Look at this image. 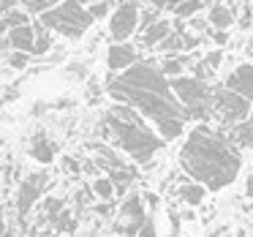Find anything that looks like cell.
<instances>
[{
  "label": "cell",
  "mask_w": 253,
  "mask_h": 237,
  "mask_svg": "<svg viewBox=\"0 0 253 237\" xmlns=\"http://www.w3.org/2000/svg\"><path fill=\"white\" fill-rule=\"evenodd\" d=\"M30 155H33L39 164H52L55 161V155H57V147H55V142H52L46 134H39V137L30 142Z\"/></svg>",
  "instance_id": "obj_14"
},
{
  "label": "cell",
  "mask_w": 253,
  "mask_h": 237,
  "mask_svg": "<svg viewBox=\"0 0 253 237\" xmlns=\"http://www.w3.org/2000/svg\"><path fill=\"white\" fill-rule=\"evenodd\" d=\"M55 226H57V232H74V229H77V221H74L71 210H63V213L57 215Z\"/></svg>",
  "instance_id": "obj_27"
},
{
  "label": "cell",
  "mask_w": 253,
  "mask_h": 237,
  "mask_svg": "<svg viewBox=\"0 0 253 237\" xmlns=\"http://www.w3.org/2000/svg\"><path fill=\"white\" fill-rule=\"evenodd\" d=\"M36 28H39V36H36V49H33V55L36 57H41V55H46V52H52V47H55V39H52V30L46 28V25H41V22H36Z\"/></svg>",
  "instance_id": "obj_20"
},
{
  "label": "cell",
  "mask_w": 253,
  "mask_h": 237,
  "mask_svg": "<svg viewBox=\"0 0 253 237\" xmlns=\"http://www.w3.org/2000/svg\"><path fill=\"white\" fill-rule=\"evenodd\" d=\"M202 6H204L202 0H182L180 6L174 8V17H177V19H193Z\"/></svg>",
  "instance_id": "obj_24"
},
{
  "label": "cell",
  "mask_w": 253,
  "mask_h": 237,
  "mask_svg": "<svg viewBox=\"0 0 253 237\" xmlns=\"http://www.w3.org/2000/svg\"><path fill=\"white\" fill-rule=\"evenodd\" d=\"M220 60H223V57H220V52H218V49L207 52V55H204L202 60H199L196 66H193V77H199V79H207V82H210V77H212V74H218V66H220Z\"/></svg>",
  "instance_id": "obj_17"
},
{
  "label": "cell",
  "mask_w": 253,
  "mask_h": 237,
  "mask_svg": "<svg viewBox=\"0 0 253 237\" xmlns=\"http://www.w3.org/2000/svg\"><path fill=\"white\" fill-rule=\"evenodd\" d=\"M245 193H248V199H253V175L245 180Z\"/></svg>",
  "instance_id": "obj_35"
},
{
  "label": "cell",
  "mask_w": 253,
  "mask_h": 237,
  "mask_svg": "<svg viewBox=\"0 0 253 237\" xmlns=\"http://www.w3.org/2000/svg\"><path fill=\"white\" fill-rule=\"evenodd\" d=\"M144 210H147V204H144V196L142 193H126L120 202V210H117V215H120L123 226L120 232L128 237H136L139 229L144 226V221H147V215H144Z\"/></svg>",
  "instance_id": "obj_8"
},
{
  "label": "cell",
  "mask_w": 253,
  "mask_h": 237,
  "mask_svg": "<svg viewBox=\"0 0 253 237\" xmlns=\"http://www.w3.org/2000/svg\"><path fill=\"white\" fill-rule=\"evenodd\" d=\"M171 90L191 115V120L207 123L212 117V104H215V88L207 79L199 77H174L171 79Z\"/></svg>",
  "instance_id": "obj_5"
},
{
  "label": "cell",
  "mask_w": 253,
  "mask_h": 237,
  "mask_svg": "<svg viewBox=\"0 0 253 237\" xmlns=\"http://www.w3.org/2000/svg\"><path fill=\"white\" fill-rule=\"evenodd\" d=\"M66 210V199L60 196H46L41 202V221H57V215Z\"/></svg>",
  "instance_id": "obj_21"
},
{
  "label": "cell",
  "mask_w": 253,
  "mask_h": 237,
  "mask_svg": "<svg viewBox=\"0 0 253 237\" xmlns=\"http://www.w3.org/2000/svg\"><path fill=\"white\" fill-rule=\"evenodd\" d=\"M171 33H174V28H171L169 19H158V22H153L142 33V47H144V49H158V47L164 44Z\"/></svg>",
  "instance_id": "obj_13"
},
{
  "label": "cell",
  "mask_w": 253,
  "mask_h": 237,
  "mask_svg": "<svg viewBox=\"0 0 253 237\" xmlns=\"http://www.w3.org/2000/svg\"><path fill=\"white\" fill-rule=\"evenodd\" d=\"M106 93L112 101L139 109L166 142H174L185 134V123L191 120V115L171 90V79L155 63H133L123 74L109 77Z\"/></svg>",
  "instance_id": "obj_1"
},
{
  "label": "cell",
  "mask_w": 253,
  "mask_h": 237,
  "mask_svg": "<svg viewBox=\"0 0 253 237\" xmlns=\"http://www.w3.org/2000/svg\"><path fill=\"white\" fill-rule=\"evenodd\" d=\"M36 36H39L36 22L19 25V28L3 33V44H6L8 49H19V52H30V55H33V49H36Z\"/></svg>",
  "instance_id": "obj_12"
},
{
  "label": "cell",
  "mask_w": 253,
  "mask_h": 237,
  "mask_svg": "<svg viewBox=\"0 0 253 237\" xmlns=\"http://www.w3.org/2000/svg\"><path fill=\"white\" fill-rule=\"evenodd\" d=\"M161 71H164L169 79L182 77V71H185V57H180V55H166L164 63H161Z\"/></svg>",
  "instance_id": "obj_22"
},
{
  "label": "cell",
  "mask_w": 253,
  "mask_h": 237,
  "mask_svg": "<svg viewBox=\"0 0 253 237\" xmlns=\"http://www.w3.org/2000/svg\"><path fill=\"white\" fill-rule=\"evenodd\" d=\"M112 210H115V207H112V202H101L98 207H95V213H98V215H112Z\"/></svg>",
  "instance_id": "obj_33"
},
{
  "label": "cell",
  "mask_w": 253,
  "mask_h": 237,
  "mask_svg": "<svg viewBox=\"0 0 253 237\" xmlns=\"http://www.w3.org/2000/svg\"><path fill=\"white\" fill-rule=\"evenodd\" d=\"M207 22L212 25L215 30H229L234 25V11L223 3H212L210 6V14H207Z\"/></svg>",
  "instance_id": "obj_16"
},
{
  "label": "cell",
  "mask_w": 253,
  "mask_h": 237,
  "mask_svg": "<svg viewBox=\"0 0 253 237\" xmlns=\"http://www.w3.org/2000/svg\"><path fill=\"white\" fill-rule=\"evenodd\" d=\"M144 3H150V6H155L158 11H174V8L180 6L182 0H144Z\"/></svg>",
  "instance_id": "obj_28"
},
{
  "label": "cell",
  "mask_w": 253,
  "mask_h": 237,
  "mask_svg": "<svg viewBox=\"0 0 253 237\" xmlns=\"http://www.w3.org/2000/svg\"><path fill=\"white\" fill-rule=\"evenodd\" d=\"M30 17H33V14L25 6H17V8H11V11H6L3 14V33L19 28V25H30Z\"/></svg>",
  "instance_id": "obj_19"
},
{
  "label": "cell",
  "mask_w": 253,
  "mask_h": 237,
  "mask_svg": "<svg viewBox=\"0 0 253 237\" xmlns=\"http://www.w3.org/2000/svg\"><path fill=\"white\" fill-rule=\"evenodd\" d=\"M139 25H142V6L136 0H120L115 8H112L109 25H106V36H109L115 44L133 39L139 33Z\"/></svg>",
  "instance_id": "obj_7"
},
{
  "label": "cell",
  "mask_w": 253,
  "mask_h": 237,
  "mask_svg": "<svg viewBox=\"0 0 253 237\" xmlns=\"http://www.w3.org/2000/svg\"><path fill=\"white\" fill-rule=\"evenodd\" d=\"M212 39H215V44H220V47H223V44H229V36H226V30H215V33H212Z\"/></svg>",
  "instance_id": "obj_32"
},
{
  "label": "cell",
  "mask_w": 253,
  "mask_h": 237,
  "mask_svg": "<svg viewBox=\"0 0 253 237\" xmlns=\"http://www.w3.org/2000/svg\"><path fill=\"white\" fill-rule=\"evenodd\" d=\"M63 169H68L71 175H79V172H84V164H79L77 158H71V155H66V158H63Z\"/></svg>",
  "instance_id": "obj_29"
},
{
  "label": "cell",
  "mask_w": 253,
  "mask_h": 237,
  "mask_svg": "<svg viewBox=\"0 0 253 237\" xmlns=\"http://www.w3.org/2000/svg\"><path fill=\"white\" fill-rule=\"evenodd\" d=\"M240 144L231 134L215 131L210 123H196L180 147V169L210 191H223L231 186L240 175Z\"/></svg>",
  "instance_id": "obj_2"
},
{
  "label": "cell",
  "mask_w": 253,
  "mask_h": 237,
  "mask_svg": "<svg viewBox=\"0 0 253 237\" xmlns=\"http://www.w3.org/2000/svg\"><path fill=\"white\" fill-rule=\"evenodd\" d=\"M136 237H155V224H153V221H144V226L139 229Z\"/></svg>",
  "instance_id": "obj_31"
},
{
  "label": "cell",
  "mask_w": 253,
  "mask_h": 237,
  "mask_svg": "<svg viewBox=\"0 0 253 237\" xmlns=\"http://www.w3.org/2000/svg\"><path fill=\"white\" fill-rule=\"evenodd\" d=\"M253 112V101H248L245 95L234 93L229 88L215 90V104H212V117L223 128H234L242 120H248Z\"/></svg>",
  "instance_id": "obj_6"
},
{
  "label": "cell",
  "mask_w": 253,
  "mask_h": 237,
  "mask_svg": "<svg viewBox=\"0 0 253 237\" xmlns=\"http://www.w3.org/2000/svg\"><path fill=\"white\" fill-rule=\"evenodd\" d=\"M87 8H90V14L95 17V22H98V19H104V17H112V14H109L112 0H93Z\"/></svg>",
  "instance_id": "obj_25"
},
{
  "label": "cell",
  "mask_w": 253,
  "mask_h": 237,
  "mask_svg": "<svg viewBox=\"0 0 253 237\" xmlns=\"http://www.w3.org/2000/svg\"><path fill=\"white\" fill-rule=\"evenodd\" d=\"M28 63H30V52H19V49L8 52V66H11V68L22 71V68H28Z\"/></svg>",
  "instance_id": "obj_26"
},
{
  "label": "cell",
  "mask_w": 253,
  "mask_h": 237,
  "mask_svg": "<svg viewBox=\"0 0 253 237\" xmlns=\"http://www.w3.org/2000/svg\"><path fill=\"white\" fill-rule=\"evenodd\" d=\"M39 22L46 25L52 33L63 36L66 41H79L90 28H93L95 17L90 14V8L84 6V3H79V0H63V3H57V6L49 8L46 14H41Z\"/></svg>",
  "instance_id": "obj_4"
},
{
  "label": "cell",
  "mask_w": 253,
  "mask_h": 237,
  "mask_svg": "<svg viewBox=\"0 0 253 237\" xmlns=\"http://www.w3.org/2000/svg\"><path fill=\"white\" fill-rule=\"evenodd\" d=\"M207 191H210V188L202 186V183L185 180V183H180V188H177V196H180L185 204H191V207H199V204L207 199Z\"/></svg>",
  "instance_id": "obj_15"
},
{
  "label": "cell",
  "mask_w": 253,
  "mask_h": 237,
  "mask_svg": "<svg viewBox=\"0 0 253 237\" xmlns=\"http://www.w3.org/2000/svg\"><path fill=\"white\" fill-rule=\"evenodd\" d=\"M101 137L133 164H150L166 147V139L158 134V128L139 109L120 101H115L101 120Z\"/></svg>",
  "instance_id": "obj_3"
},
{
  "label": "cell",
  "mask_w": 253,
  "mask_h": 237,
  "mask_svg": "<svg viewBox=\"0 0 253 237\" xmlns=\"http://www.w3.org/2000/svg\"><path fill=\"white\" fill-rule=\"evenodd\" d=\"M240 237H245V235H240Z\"/></svg>",
  "instance_id": "obj_36"
},
{
  "label": "cell",
  "mask_w": 253,
  "mask_h": 237,
  "mask_svg": "<svg viewBox=\"0 0 253 237\" xmlns=\"http://www.w3.org/2000/svg\"><path fill=\"white\" fill-rule=\"evenodd\" d=\"M46 183H49V175H46V172H33V175L22 177V183H19V188H17V213H19V218L28 215L30 210L36 207V202L44 196Z\"/></svg>",
  "instance_id": "obj_9"
},
{
  "label": "cell",
  "mask_w": 253,
  "mask_h": 237,
  "mask_svg": "<svg viewBox=\"0 0 253 237\" xmlns=\"http://www.w3.org/2000/svg\"><path fill=\"white\" fill-rule=\"evenodd\" d=\"M223 88L234 90V93L245 95L248 101H253V63H240L231 68V74L223 79Z\"/></svg>",
  "instance_id": "obj_11"
},
{
  "label": "cell",
  "mask_w": 253,
  "mask_h": 237,
  "mask_svg": "<svg viewBox=\"0 0 253 237\" xmlns=\"http://www.w3.org/2000/svg\"><path fill=\"white\" fill-rule=\"evenodd\" d=\"M142 196H144V204H147L150 210H155V207L161 204V202H158V193H153V191H144Z\"/></svg>",
  "instance_id": "obj_30"
},
{
  "label": "cell",
  "mask_w": 253,
  "mask_h": 237,
  "mask_svg": "<svg viewBox=\"0 0 253 237\" xmlns=\"http://www.w3.org/2000/svg\"><path fill=\"white\" fill-rule=\"evenodd\" d=\"M133 63H139V52L133 49L128 41H123V44H115V41H112V44L106 47V68H109L112 74H123L126 68H131Z\"/></svg>",
  "instance_id": "obj_10"
},
{
  "label": "cell",
  "mask_w": 253,
  "mask_h": 237,
  "mask_svg": "<svg viewBox=\"0 0 253 237\" xmlns=\"http://www.w3.org/2000/svg\"><path fill=\"white\" fill-rule=\"evenodd\" d=\"M90 188H93V196L101 199V202H109V199L117 193V186L112 183L109 175H95L93 183H90Z\"/></svg>",
  "instance_id": "obj_18"
},
{
  "label": "cell",
  "mask_w": 253,
  "mask_h": 237,
  "mask_svg": "<svg viewBox=\"0 0 253 237\" xmlns=\"http://www.w3.org/2000/svg\"><path fill=\"white\" fill-rule=\"evenodd\" d=\"M240 28H251V8L242 11V19H240Z\"/></svg>",
  "instance_id": "obj_34"
},
{
  "label": "cell",
  "mask_w": 253,
  "mask_h": 237,
  "mask_svg": "<svg viewBox=\"0 0 253 237\" xmlns=\"http://www.w3.org/2000/svg\"><path fill=\"white\" fill-rule=\"evenodd\" d=\"M57 3H63V0H22V6L28 8L33 17H41V14H46L49 8H55Z\"/></svg>",
  "instance_id": "obj_23"
}]
</instances>
